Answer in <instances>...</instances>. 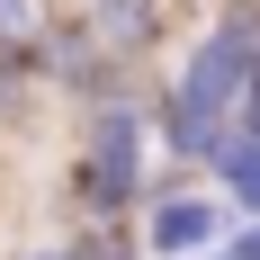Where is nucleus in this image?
Wrapping results in <instances>:
<instances>
[{
    "instance_id": "nucleus-1",
    "label": "nucleus",
    "mask_w": 260,
    "mask_h": 260,
    "mask_svg": "<svg viewBox=\"0 0 260 260\" xmlns=\"http://www.w3.org/2000/svg\"><path fill=\"white\" fill-rule=\"evenodd\" d=\"M251 72H260V9H224V18L188 45L171 99H161V144L180 171H207L224 144H234V117L251 99Z\"/></svg>"
},
{
    "instance_id": "nucleus-8",
    "label": "nucleus",
    "mask_w": 260,
    "mask_h": 260,
    "mask_svg": "<svg viewBox=\"0 0 260 260\" xmlns=\"http://www.w3.org/2000/svg\"><path fill=\"white\" fill-rule=\"evenodd\" d=\"M99 18H117V9H161V0H90Z\"/></svg>"
},
{
    "instance_id": "nucleus-9",
    "label": "nucleus",
    "mask_w": 260,
    "mask_h": 260,
    "mask_svg": "<svg viewBox=\"0 0 260 260\" xmlns=\"http://www.w3.org/2000/svg\"><path fill=\"white\" fill-rule=\"evenodd\" d=\"M224 9H260V0H224Z\"/></svg>"
},
{
    "instance_id": "nucleus-7",
    "label": "nucleus",
    "mask_w": 260,
    "mask_h": 260,
    "mask_svg": "<svg viewBox=\"0 0 260 260\" xmlns=\"http://www.w3.org/2000/svg\"><path fill=\"white\" fill-rule=\"evenodd\" d=\"M9 99H18V63H0V117H9Z\"/></svg>"
},
{
    "instance_id": "nucleus-2",
    "label": "nucleus",
    "mask_w": 260,
    "mask_h": 260,
    "mask_svg": "<svg viewBox=\"0 0 260 260\" xmlns=\"http://www.w3.org/2000/svg\"><path fill=\"white\" fill-rule=\"evenodd\" d=\"M144 99L135 90H117V99L81 108V153L72 171H63V198H72L90 224H126L135 207H144Z\"/></svg>"
},
{
    "instance_id": "nucleus-3",
    "label": "nucleus",
    "mask_w": 260,
    "mask_h": 260,
    "mask_svg": "<svg viewBox=\"0 0 260 260\" xmlns=\"http://www.w3.org/2000/svg\"><path fill=\"white\" fill-rule=\"evenodd\" d=\"M144 251H161V260H215L224 251V207H215L207 188H180V198L144 207Z\"/></svg>"
},
{
    "instance_id": "nucleus-6",
    "label": "nucleus",
    "mask_w": 260,
    "mask_h": 260,
    "mask_svg": "<svg viewBox=\"0 0 260 260\" xmlns=\"http://www.w3.org/2000/svg\"><path fill=\"white\" fill-rule=\"evenodd\" d=\"M18 260H135L126 224H90V234H63V242H27Z\"/></svg>"
},
{
    "instance_id": "nucleus-4",
    "label": "nucleus",
    "mask_w": 260,
    "mask_h": 260,
    "mask_svg": "<svg viewBox=\"0 0 260 260\" xmlns=\"http://www.w3.org/2000/svg\"><path fill=\"white\" fill-rule=\"evenodd\" d=\"M45 0H0V63H18V81H36V45H45Z\"/></svg>"
},
{
    "instance_id": "nucleus-5",
    "label": "nucleus",
    "mask_w": 260,
    "mask_h": 260,
    "mask_svg": "<svg viewBox=\"0 0 260 260\" xmlns=\"http://www.w3.org/2000/svg\"><path fill=\"white\" fill-rule=\"evenodd\" d=\"M207 171H215V188L242 207V224H260V144H242V135H234V144H224Z\"/></svg>"
}]
</instances>
